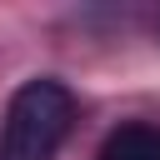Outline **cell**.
<instances>
[{"mask_svg":"<svg viewBox=\"0 0 160 160\" xmlns=\"http://www.w3.org/2000/svg\"><path fill=\"white\" fill-rule=\"evenodd\" d=\"M95 160H160V125H120L105 135Z\"/></svg>","mask_w":160,"mask_h":160,"instance_id":"obj_2","label":"cell"},{"mask_svg":"<svg viewBox=\"0 0 160 160\" xmlns=\"http://www.w3.org/2000/svg\"><path fill=\"white\" fill-rule=\"evenodd\" d=\"M75 120V95L55 75L25 80L0 120V160H55Z\"/></svg>","mask_w":160,"mask_h":160,"instance_id":"obj_1","label":"cell"}]
</instances>
